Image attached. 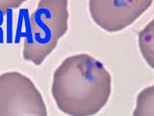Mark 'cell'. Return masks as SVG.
<instances>
[{
  "label": "cell",
  "instance_id": "obj_6",
  "mask_svg": "<svg viewBox=\"0 0 154 116\" xmlns=\"http://www.w3.org/2000/svg\"><path fill=\"white\" fill-rule=\"evenodd\" d=\"M154 30H153V21L148 23L139 34V47L142 54L150 68H153V42H154Z\"/></svg>",
  "mask_w": 154,
  "mask_h": 116
},
{
  "label": "cell",
  "instance_id": "obj_3",
  "mask_svg": "<svg viewBox=\"0 0 154 116\" xmlns=\"http://www.w3.org/2000/svg\"><path fill=\"white\" fill-rule=\"evenodd\" d=\"M0 116H47L41 92L25 75L16 71L0 75Z\"/></svg>",
  "mask_w": 154,
  "mask_h": 116
},
{
  "label": "cell",
  "instance_id": "obj_2",
  "mask_svg": "<svg viewBox=\"0 0 154 116\" xmlns=\"http://www.w3.org/2000/svg\"><path fill=\"white\" fill-rule=\"evenodd\" d=\"M69 0H40L31 14L29 35L23 45L26 61L40 66L69 29Z\"/></svg>",
  "mask_w": 154,
  "mask_h": 116
},
{
  "label": "cell",
  "instance_id": "obj_7",
  "mask_svg": "<svg viewBox=\"0 0 154 116\" xmlns=\"http://www.w3.org/2000/svg\"><path fill=\"white\" fill-rule=\"evenodd\" d=\"M27 0H0V13L5 14L8 10L17 9Z\"/></svg>",
  "mask_w": 154,
  "mask_h": 116
},
{
  "label": "cell",
  "instance_id": "obj_1",
  "mask_svg": "<svg viewBox=\"0 0 154 116\" xmlns=\"http://www.w3.org/2000/svg\"><path fill=\"white\" fill-rule=\"evenodd\" d=\"M112 92V77L104 65L87 53L66 57L53 74L51 94L57 108L69 116H93Z\"/></svg>",
  "mask_w": 154,
  "mask_h": 116
},
{
  "label": "cell",
  "instance_id": "obj_4",
  "mask_svg": "<svg viewBox=\"0 0 154 116\" xmlns=\"http://www.w3.org/2000/svg\"><path fill=\"white\" fill-rule=\"evenodd\" d=\"M152 3L153 0H89V12L96 25L115 33L133 24Z\"/></svg>",
  "mask_w": 154,
  "mask_h": 116
},
{
  "label": "cell",
  "instance_id": "obj_5",
  "mask_svg": "<svg viewBox=\"0 0 154 116\" xmlns=\"http://www.w3.org/2000/svg\"><path fill=\"white\" fill-rule=\"evenodd\" d=\"M133 116H154V86L143 89L137 96Z\"/></svg>",
  "mask_w": 154,
  "mask_h": 116
}]
</instances>
